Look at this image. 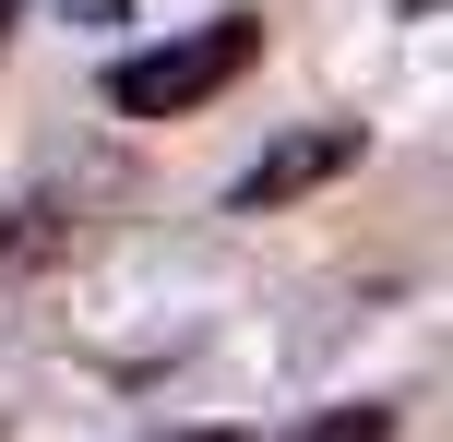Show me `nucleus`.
Wrapping results in <instances>:
<instances>
[{"label":"nucleus","mask_w":453,"mask_h":442,"mask_svg":"<svg viewBox=\"0 0 453 442\" xmlns=\"http://www.w3.org/2000/svg\"><path fill=\"white\" fill-rule=\"evenodd\" d=\"M0 36H12V0H0Z\"/></svg>","instance_id":"nucleus-5"},{"label":"nucleus","mask_w":453,"mask_h":442,"mask_svg":"<svg viewBox=\"0 0 453 442\" xmlns=\"http://www.w3.org/2000/svg\"><path fill=\"white\" fill-rule=\"evenodd\" d=\"M250 60H263V12H215V24H191V36H167V48L108 60V108L119 120H180V108H203V96H226Z\"/></svg>","instance_id":"nucleus-1"},{"label":"nucleus","mask_w":453,"mask_h":442,"mask_svg":"<svg viewBox=\"0 0 453 442\" xmlns=\"http://www.w3.org/2000/svg\"><path fill=\"white\" fill-rule=\"evenodd\" d=\"M298 442H394V407H322Z\"/></svg>","instance_id":"nucleus-3"},{"label":"nucleus","mask_w":453,"mask_h":442,"mask_svg":"<svg viewBox=\"0 0 453 442\" xmlns=\"http://www.w3.org/2000/svg\"><path fill=\"white\" fill-rule=\"evenodd\" d=\"M180 442H250V430H180Z\"/></svg>","instance_id":"nucleus-4"},{"label":"nucleus","mask_w":453,"mask_h":442,"mask_svg":"<svg viewBox=\"0 0 453 442\" xmlns=\"http://www.w3.org/2000/svg\"><path fill=\"white\" fill-rule=\"evenodd\" d=\"M358 156H370V132H358V120H322V132H287V143H263V156L239 167V191H226V204H239V215H274V204H298V191L346 180Z\"/></svg>","instance_id":"nucleus-2"}]
</instances>
